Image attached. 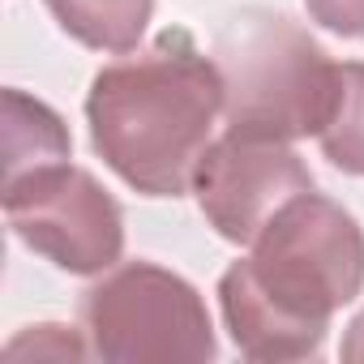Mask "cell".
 Listing matches in <instances>:
<instances>
[{
    "instance_id": "cell-1",
    "label": "cell",
    "mask_w": 364,
    "mask_h": 364,
    "mask_svg": "<svg viewBox=\"0 0 364 364\" xmlns=\"http://www.w3.org/2000/svg\"><path fill=\"white\" fill-rule=\"evenodd\" d=\"M364 291V228L317 189L291 198L257 236L253 253L219 279V309L249 360H313L330 317Z\"/></svg>"
},
{
    "instance_id": "cell-2",
    "label": "cell",
    "mask_w": 364,
    "mask_h": 364,
    "mask_svg": "<svg viewBox=\"0 0 364 364\" xmlns=\"http://www.w3.org/2000/svg\"><path fill=\"white\" fill-rule=\"evenodd\" d=\"M219 112L223 73L180 26L99 69L86 95L95 154L146 198H180L193 185Z\"/></svg>"
},
{
    "instance_id": "cell-3",
    "label": "cell",
    "mask_w": 364,
    "mask_h": 364,
    "mask_svg": "<svg viewBox=\"0 0 364 364\" xmlns=\"http://www.w3.org/2000/svg\"><path fill=\"white\" fill-rule=\"evenodd\" d=\"M215 65L223 73L228 129L279 141L321 133L338 65L287 14H232L215 35Z\"/></svg>"
},
{
    "instance_id": "cell-4",
    "label": "cell",
    "mask_w": 364,
    "mask_h": 364,
    "mask_svg": "<svg viewBox=\"0 0 364 364\" xmlns=\"http://www.w3.org/2000/svg\"><path fill=\"white\" fill-rule=\"evenodd\" d=\"M90 355L112 364H202L219 355L202 291L154 262H116L77 300Z\"/></svg>"
},
{
    "instance_id": "cell-5",
    "label": "cell",
    "mask_w": 364,
    "mask_h": 364,
    "mask_svg": "<svg viewBox=\"0 0 364 364\" xmlns=\"http://www.w3.org/2000/svg\"><path fill=\"white\" fill-rule=\"evenodd\" d=\"M14 236L69 274H103L124 253V210L95 171L60 159L5 180Z\"/></svg>"
},
{
    "instance_id": "cell-6",
    "label": "cell",
    "mask_w": 364,
    "mask_h": 364,
    "mask_svg": "<svg viewBox=\"0 0 364 364\" xmlns=\"http://www.w3.org/2000/svg\"><path fill=\"white\" fill-rule=\"evenodd\" d=\"M313 189V171L279 137H257L228 129L206 146L193 193L210 228L232 245H253V236L300 193Z\"/></svg>"
},
{
    "instance_id": "cell-7",
    "label": "cell",
    "mask_w": 364,
    "mask_h": 364,
    "mask_svg": "<svg viewBox=\"0 0 364 364\" xmlns=\"http://www.w3.org/2000/svg\"><path fill=\"white\" fill-rule=\"evenodd\" d=\"M43 5L69 39L112 56L137 52L154 14V0H43Z\"/></svg>"
},
{
    "instance_id": "cell-8",
    "label": "cell",
    "mask_w": 364,
    "mask_h": 364,
    "mask_svg": "<svg viewBox=\"0 0 364 364\" xmlns=\"http://www.w3.org/2000/svg\"><path fill=\"white\" fill-rule=\"evenodd\" d=\"M69 150H73V137H69L65 120L48 103L9 86L5 90V180H18L35 167L60 163V159H69Z\"/></svg>"
},
{
    "instance_id": "cell-9",
    "label": "cell",
    "mask_w": 364,
    "mask_h": 364,
    "mask_svg": "<svg viewBox=\"0 0 364 364\" xmlns=\"http://www.w3.org/2000/svg\"><path fill=\"white\" fill-rule=\"evenodd\" d=\"M317 141H321V154L338 171L364 176V60L338 65L334 103H330V116H326Z\"/></svg>"
},
{
    "instance_id": "cell-10",
    "label": "cell",
    "mask_w": 364,
    "mask_h": 364,
    "mask_svg": "<svg viewBox=\"0 0 364 364\" xmlns=\"http://www.w3.org/2000/svg\"><path fill=\"white\" fill-rule=\"evenodd\" d=\"M86 338V334H82ZM69 326H31L22 338L9 343V355H90V343H82Z\"/></svg>"
},
{
    "instance_id": "cell-11",
    "label": "cell",
    "mask_w": 364,
    "mask_h": 364,
    "mask_svg": "<svg viewBox=\"0 0 364 364\" xmlns=\"http://www.w3.org/2000/svg\"><path fill=\"white\" fill-rule=\"evenodd\" d=\"M309 18L343 39H364V0H304Z\"/></svg>"
},
{
    "instance_id": "cell-12",
    "label": "cell",
    "mask_w": 364,
    "mask_h": 364,
    "mask_svg": "<svg viewBox=\"0 0 364 364\" xmlns=\"http://www.w3.org/2000/svg\"><path fill=\"white\" fill-rule=\"evenodd\" d=\"M343 360H351V364H364V313L347 326V334H343Z\"/></svg>"
}]
</instances>
